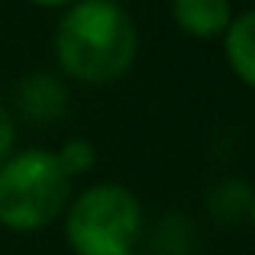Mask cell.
<instances>
[{
  "instance_id": "obj_1",
  "label": "cell",
  "mask_w": 255,
  "mask_h": 255,
  "mask_svg": "<svg viewBox=\"0 0 255 255\" xmlns=\"http://www.w3.org/2000/svg\"><path fill=\"white\" fill-rule=\"evenodd\" d=\"M139 32L117 0H78L55 29V58L65 78L81 84H113L132 68Z\"/></svg>"
},
{
  "instance_id": "obj_2",
  "label": "cell",
  "mask_w": 255,
  "mask_h": 255,
  "mask_svg": "<svg viewBox=\"0 0 255 255\" xmlns=\"http://www.w3.org/2000/svg\"><path fill=\"white\" fill-rule=\"evenodd\" d=\"M145 213L123 184L100 181L65 207V243L75 255H126L139 246Z\"/></svg>"
},
{
  "instance_id": "obj_3",
  "label": "cell",
  "mask_w": 255,
  "mask_h": 255,
  "mask_svg": "<svg viewBox=\"0 0 255 255\" xmlns=\"http://www.w3.org/2000/svg\"><path fill=\"white\" fill-rule=\"evenodd\" d=\"M71 178L52 149H19L0 165V226L36 233L65 213Z\"/></svg>"
},
{
  "instance_id": "obj_4",
  "label": "cell",
  "mask_w": 255,
  "mask_h": 255,
  "mask_svg": "<svg viewBox=\"0 0 255 255\" xmlns=\"http://www.w3.org/2000/svg\"><path fill=\"white\" fill-rule=\"evenodd\" d=\"M171 16L184 36L210 42V39H223L226 26L233 23V3L230 0H171Z\"/></svg>"
},
{
  "instance_id": "obj_5",
  "label": "cell",
  "mask_w": 255,
  "mask_h": 255,
  "mask_svg": "<svg viewBox=\"0 0 255 255\" xmlns=\"http://www.w3.org/2000/svg\"><path fill=\"white\" fill-rule=\"evenodd\" d=\"M223 55H226V65H230L233 75L255 91V6L233 16V23L226 26Z\"/></svg>"
},
{
  "instance_id": "obj_6",
  "label": "cell",
  "mask_w": 255,
  "mask_h": 255,
  "mask_svg": "<svg viewBox=\"0 0 255 255\" xmlns=\"http://www.w3.org/2000/svg\"><path fill=\"white\" fill-rule=\"evenodd\" d=\"M19 104L32 120H52L62 113L65 87L52 75H29L19 87Z\"/></svg>"
},
{
  "instance_id": "obj_7",
  "label": "cell",
  "mask_w": 255,
  "mask_h": 255,
  "mask_svg": "<svg viewBox=\"0 0 255 255\" xmlns=\"http://www.w3.org/2000/svg\"><path fill=\"white\" fill-rule=\"evenodd\" d=\"M55 158H58V165H62V171L75 181V178H81V174H87L94 168V162H97V149H94L91 139L75 136V139H65V142L58 145Z\"/></svg>"
},
{
  "instance_id": "obj_8",
  "label": "cell",
  "mask_w": 255,
  "mask_h": 255,
  "mask_svg": "<svg viewBox=\"0 0 255 255\" xmlns=\"http://www.w3.org/2000/svg\"><path fill=\"white\" fill-rule=\"evenodd\" d=\"M13 152H16V120L0 104V165H3Z\"/></svg>"
},
{
  "instance_id": "obj_9",
  "label": "cell",
  "mask_w": 255,
  "mask_h": 255,
  "mask_svg": "<svg viewBox=\"0 0 255 255\" xmlns=\"http://www.w3.org/2000/svg\"><path fill=\"white\" fill-rule=\"evenodd\" d=\"M32 6H42V10H68L71 3H78V0H29Z\"/></svg>"
},
{
  "instance_id": "obj_10",
  "label": "cell",
  "mask_w": 255,
  "mask_h": 255,
  "mask_svg": "<svg viewBox=\"0 0 255 255\" xmlns=\"http://www.w3.org/2000/svg\"><path fill=\"white\" fill-rule=\"evenodd\" d=\"M246 213H249V220H252V226H255V191L249 194V207H246Z\"/></svg>"
},
{
  "instance_id": "obj_11",
  "label": "cell",
  "mask_w": 255,
  "mask_h": 255,
  "mask_svg": "<svg viewBox=\"0 0 255 255\" xmlns=\"http://www.w3.org/2000/svg\"><path fill=\"white\" fill-rule=\"evenodd\" d=\"M126 255H149V252H139V249H132V252H126Z\"/></svg>"
},
{
  "instance_id": "obj_12",
  "label": "cell",
  "mask_w": 255,
  "mask_h": 255,
  "mask_svg": "<svg viewBox=\"0 0 255 255\" xmlns=\"http://www.w3.org/2000/svg\"><path fill=\"white\" fill-rule=\"evenodd\" d=\"M252 3H255V0H252Z\"/></svg>"
}]
</instances>
